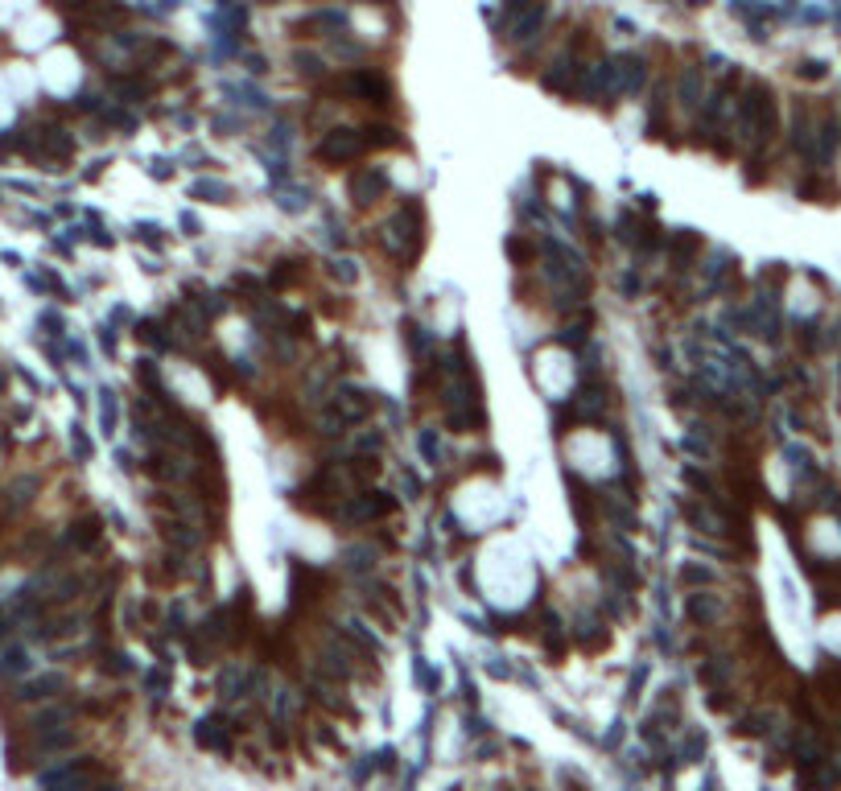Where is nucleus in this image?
<instances>
[{"label": "nucleus", "mask_w": 841, "mask_h": 791, "mask_svg": "<svg viewBox=\"0 0 841 791\" xmlns=\"http://www.w3.org/2000/svg\"><path fill=\"white\" fill-rule=\"evenodd\" d=\"M545 29V9L541 5H528V9H520V17L512 21V38L516 42H536V33Z\"/></svg>", "instance_id": "9d476101"}, {"label": "nucleus", "mask_w": 841, "mask_h": 791, "mask_svg": "<svg viewBox=\"0 0 841 791\" xmlns=\"http://www.w3.org/2000/svg\"><path fill=\"white\" fill-rule=\"evenodd\" d=\"M347 190H351V202L372 206V202H380L388 194V174L376 169V165H363V169H355V178H351Z\"/></svg>", "instance_id": "423d86ee"}, {"label": "nucleus", "mask_w": 841, "mask_h": 791, "mask_svg": "<svg viewBox=\"0 0 841 791\" xmlns=\"http://www.w3.org/2000/svg\"><path fill=\"white\" fill-rule=\"evenodd\" d=\"M330 272H334L339 281H355V277H359V268H351V260H334V268H330Z\"/></svg>", "instance_id": "f3484780"}, {"label": "nucleus", "mask_w": 841, "mask_h": 791, "mask_svg": "<svg viewBox=\"0 0 841 791\" xmlns=\"http://www.w3.org/2000/svg\"><path fill=\"white\" fill-rule=\"evenodd\" d=\"M776 124H780V112H776V99H771L767 87H751L747 99H743V132L755 149H763L771 136H776Z\"/></svg>", "instance_id": "f257e3e1"}, {"label": "nucleus", "mask_w": 841, "mask_h": 791, "mask_svg": "<svg viewBox=\"0 0 841 791\" xmlns=\"http://www.w3.org/2000/svg\"><path fill=\"white\" fill-rule=\"evenodd\" d=\"M95 540H99V520H95V515H91V520H79V524L71 528V544L79 548V553H87Z\"/></svg>", "instance_id": "f8f14e48"}, {"label": "nucleus", "mask_w": 841, "mask_h": 791, "mask_svg": "<svg viewBox=\"0 0 841 791\" xmlns=\"http://www.w3.org/2000/svg\"><path fill=\"white\" fill-rule=\"evenodd\" d=\"M339 91H343V95H355V99H363V103H388V83H384L380 75H372V71H351V75H343V79H339Z\"/></svg>", "instance_id": "0eeeda50"}, {"label": "nucleus", "mask_w": 841, "mask_h": 791, "mask_svg": "<svg viewBox=\"0 0 841 791\" xmlns=\"http://www.w3.org/2000/svg\"><path fill=\"white\" fill-rule=\"evenodd\" d=\"M343 561H347V569H355V573H367L376 565V548H347L343 553Z\"/></svg>", "instance_id": "ddd939ff"}, {"label": "nucleus", "mask_w": 841, "mask_h": 791, "mask_svg": "<svg viewBox=\"0 0 841 791\" xmlns=\"http://www.w3.org/2000/svg\"><path fill=\"white\" fill-rule=\"evenodd\" d=\"M417 445L429 454V458H437V433L433 429H421V437H417Z\"/></svg>", "instance_id": "a211bd4d"}, {"label": "nucleus", "mask_w": 841, "mask_h": 791, "mask_svg": "<svg viewBox=\"0 0 841 791\" xmlns=\"http://www.w3.org/2000/svg\"><path fill=\"white\" fill-rule=\"evenodd\" d=\"M685 614L693 618V623H710V618L718 614V602H714L710 594H693V598L685 602Z\"/></svg>", "instance_id": "9b49d317"}, {"label": "nucleus", "mask_w": 841, "mask_h": 791, "mask_svg": "<svg viewBox=\"0 0 841 791\" xmlns=\"http://www.w3.org/2000/svg\"><path fill=\"white\" fill-rule=\"evenodd\" d=\"M615 66V91H623V95H635L639 87H644V79H648V66H644V58H619V62H611Z\"/></svg>", "instance_id": "6e6552de"}, {"label": "nucleus", "mask_w": 841, "mask_h": 791, "mask_svg": "<svg viewBox=\"0 0 841 791\" xmlns=\"http://www.w3.org/2000/svg\"><path fill=\"white\" fill-rule=\"evenodd\" d=\"M681 581H685V586H710L714 573L705 569V565H685V569H681Z\"/></svg>", "instance_id": "2eb2a0df"}, {"label": "nucleus", "mask_w": 841, "mask_h": 791, "mask_svg": "<svg viewBox=\"0 0 841 791\" xmlns=\"http://www.w3.org/2000/svg\"><path fill=\"white\" fill-rule=\"evenodd\" d=\"M190 194H194V198H207V202H223V198H227V186H223V182H194Z\"/></svg>", "instance_id": "4468645a"}, {"label": "nucleus", "mask_w": 841, "mask_h": 791, "mask_svg": "<svg viewBox=\"0 0 841 791\" xmlns=\"http://www.w3.org/2000/svg\"><path fill=\"white\" fill-rule=\"evenodd\" d=\"M384 248L396 256V260H413L417 248H421V211L413 202H405L400 211L384 223Z\"/></svg>", "instance_id": "f03ea898"}, {"label": "nucleus", "mask_w": 841, "mask_h": 791, "mask_svg": "<svg viewBox=\"0 0 841 791\" xmlns=\"http://www.w3.org/2000/svg\"><path fill=\"white\" fill-rule=\"evenodd\" d=\"M697 95H701V79H697V75H689V79L681 83V103H689V108H697Z\"/></svg>", "instance_id": "dca6fc26"}, {"label": "nucleus", "mask_w": 841, "mask_h": 791, "mask_svg": "<svg viewBox=\"0 0 841 791\" xmlns=\"http://www.w3.org/2000/svg\"><path fill=\"white\" fill-rule=\"evenodd\" d=\"M330 408H334V412H339V417H343V425H355V421H363L367 412L376 408V400H372V392H367V388L343 384L339 392L330 396Z\"/></svg>", "instance_id": "39448f33"}, {"label": "nucleus", "mask_w": 841, "mask_h": 791, "mask_svg": "<svg viewBox=\"0 0 841 791\" xmlns=\"http://www.w3.org/2000/svg\"><path fill=\"white\" fill-rule=\"evenodd\" d=\"M578 79H582V66H574L569 58H561V62H553V71L545 75V87L557 91V95H574V91H578Z\"/></svg>", "instance_id": "1a4fd4ad"}, {"label": "nucleus", "mask_w": 841, "mask_h": 791, "mask_svg": "<svg viewBox=\"0 0 841 791\" xmlns=\"http://www.w3.org/2000/svg\"><path fill=\"white\" fill-rule=\"evenodd\" d=\"M689 5H705V0H689Z\"/></svg>", "instance_id": "aec40b11"}, {"label": "nucleus", "mask_w": 841, "mask_h": 791, "mask_svg": "<svg viewBox=\"0 0 841 791\" xmlns=\"http://www.w3.org/2000/svg\"><path fill=\"white\" fill-rule=\"evenodd\" d=\"M388 511H396V499L384 491H363V495H347L339 507H334V520L343 528H363V524H376L384 520Z\"/></svg>", "instance_id": "7ed1b4c3"}, {"label": "nucleus", "mask_w": 841, "mask_h": 791, "mask_svg": "<svg viewBox=\"0 0 841 791\" xmlns=\"http://www.w3.org/2000/svg\"><path fill=\"white\" fill-rule=\"evenodd\" d=\"M297 62H301V75H318V58H310V54H297Z\"/></svg>", "instance_id": "6ab92c4d"}, {"label": "nucleus", "mask_w": 841, "mask_h": 791, "mask_svg": "<svg viewBox=\"0 0 841 791\" xmlns=\"http://www.w3.org/2000/svg\"><path fill=\"white\" fill-rule=\"evenodd\" d=\"M363 149H367V145H363V132H355V128H330L322 141H318V157H322L326 165H347V161H355Z\"/></svg>", "instance_id": "20e7f679"}]
</instances>
